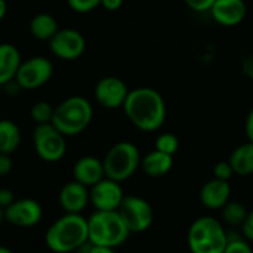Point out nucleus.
Returning a JSON list of instances; mask_svg holds the SVG:
<instances>
[{
    "instance_id": "obj_1",
    "label": "nucleus",
    "mask_w": 253,
    "mask_h": 253,
    "mask_svg": "<svg viewBox=\"0 0 253 253\" xmlns=\"http://www.w3.org/2000/svg\"><path fill=\"white\" fill-rule=\"evenodd\" d=\"M123 111L127 120L141 132H156L159 130L168 116L166 101L163 95L147 86H141L129 90L125 101Z\"/></svg>"
},
{
    "instance_id": "obj_2",
    "label": "nucleus",
    "mask_w": 253,
    "mask_h": 253,
    "mask_svg": "<svg viewBox=\"0 0 253 253\" xmlns=\"http://www.w3.org/2000/svg\"><path fill=\"white\" fill-rule=\"evenodd\" d=\"M44 243L55 253L80 251L89 243L87 219L82 213H64L47 228Z\"/></svg>"
},
{
    "instance_id": "obj_3",
    "label": "nucleus",
    "mask_w": 253,
    "mask_h": 253,
    "mask_svg": "<svg viewBox=\"0 0 253 253\" xmlns=\"http://www.w3.org/2000/svg\"><path fill=\"white\" fill-rule=\"evenodd\" d=\"M230 234L222 221L215 216H200L194 219L187 233V246L191 253H222Z\"/></svg>"
},
{
    "instance_id": "obj_4",
    "label": "nucleus",
    "mask_w": 253,
    "mask_h": 253,
    "mask_svg": "<svg viewBox=\"0 0 253 253\" xmlns=\"http://www.w3.org/2000/svg\"><path fill=\"white\" fill-rule=\"evenodd\" d=\"M93 119L92 104L79 95L64 99L55 107L52 125L64 136H76L84 132Z\"/></svg>"
},
{
    "instance_id": "obj_5",
    "label": "nucleus",
    "mask_w": 253,
    "mask_h": 253,
    "mask_svg": "<svg viewBox=\"0 0 253 253\" xmlns=\"http://www.w3.org/2000/svg\"><path fill=\"white\" fill-rule=\"evenodd\" d=\"M87 230L89 243L113 249L122 246L130 236V231L117 211H95L87 218Z\"/></svg>"
},
{
    "instance_id": "obj_6",
    "label": "nucleus",
    "mask_w": 253,
    "mask_h": 253,
    "mask_svg": "<svg viewBox=\"0 0 253 253\" xmlns=\"http://www.w3.org/2000/svg\"><path fill=\"white\" fill-rule=\"evenodd\" d=\"M139 148L130 141H120L114 144L102 159L105 178L117 182H125L135 175L141 168Z\"/></svg>"
},
{
    "instance_id": "obj_7",
    "label": "nucleus",
    "mask_w": 253,
    "mask_h": 253,
    "mask_svg": "<svg viewBox=\"0 0 253 253\" xmlns=\"http://www.w3.org/2000/svg\"><path fill=\"white\" fill-rule=\"evenodd\" d=\"M65 138L52 123L37 125L33 132V144L37 156L46 163L59 162L67 151Z\"/></svg>"
},
{
    "instance_id": "obj_8",
    "label": "nucleus",
    "mask_w": 253,
    "mask_h": 253,
    "mask_svg": "<svg viewBox=\"0 0 253 253\" xmlns=\"http://www.w3.org/2000/svg\"><path fill=\"white\" fill-rule=\"evenodd\" d=\"M117 212L130 234L145 233L154 221V211L151 205L139 196H125Z\"/></svg>"
},
{
    "instance_id": "obj_9",
    "label": "nucleus",
    "mask_w": 253,
    "mask_h": 253,
    "mask_svg": "<svg viewBox=\"0 0 253 253\" xmlns=\"http://www.w3.org/2000/svg\"><path fill=\"white\" fill-rule=\"evenodd\" d=\"M53 74L52 62L44 56H31L21 62L15 82L24 90H34L44 86Z\"/></svg>"
},
{
    "instance_id": "obj_10",
    "label": "nucleus",
    "mask_w": 253,
    "mask_h": 253,
    "mask_svg": "<svg viewBox=\"0 0 253 253\" xmlns=\"http://www.w3.org/2000/svg\"><path fill=\"white\" fill-rule=\"evenodd\" d=\"M49 47L58 59L74 61L84 53L86 39L74 28H59L58 33L49 40Z\"/></svg>"
},
{
    "instance_id": "obj_11",
    "label": "nucleus",
    "mask_w": 253,
    "mask_h": 253,
    "mask_svg": "<svg viewBox=\"0 0 253 253\" xmlns=\"http://www.w3.org/2000/svg\"><path fill=\"white\" fill-rule=\"evenodd\" d=\"M89 196L90 205L95 208V211L111 212L119 211L125 199V191L120 182L113 181L110 178H104L89 188Z\"/></svg>"
},
{
    "instance_id": "obj_12",
    "label": "nucleus",
    "mask_w": 253,
    "mask_h": 253,
    "mask_svg": "<svg viewBox=\"0 0 253 253\" xmlns=\"http://www.w3.org/2000/svg\"><path fill=\"white\" fill-rule=\"evenodd\" d=\"M129 90L130 89L122 79L116 76H107L96 83L93 95L101 107L107 110H117L123 108Z\"/></svg>"
},
{
    "instance_id": "obj_13",
    "label": "nucleus",
    "mask_w": 253,
    "mask_h": 253,
    "mask_svg": "<svg viewBox=\"0 0 253 253\" xmlns=\"http://www.w3.org/2000/svg\"><path fill=\"white\" fill-rule=\"evenodd\" d=\"M4 221L21 228H30L37 225L43 218V209L34 199L15 200L4 211Z\"/></svg>"
},
{
    "instance_id": "obj_14",
    "label": "nucleus",
    "mask_w": 253,
    "mask_h": 253,
    "mask_svg": "<svg viewBox=\"0 0 253 253\" xmlns=\"http://www.w3.org/2000/svg\"><path fill=\"white\" fill-rule=\"evenodd\" d=\"M209 13L222 27H237L245 21L248 6L245 0H215Z\"/></svg>"
},
{
    "instance_id": "obj_15",
    "label": "nucleus",
    "mask_w": 253,
    "mask_h": 253,
    "mask_svg": "<svg viewBox=\"0 0 253 253\" xmlns=\"http://www.w3.org/2000/svg\"><path fill=\"white\" fill-rule=\"evenodd\" d=\"M200 203L209 211H221L231 200L230 181H221L216 178L209 179L200 188Z\"/></svg>"
},
{
    "instance_id": "obj_16",
    "label": "nucleus",
    "mask_w": 253,
    "mask_h": 253,
    "mask_svg": "<svg viewBox=\"0 0 253 253\" xmlns=\"http://www.w3.org/2000/svg\"><path fill=\"white\" fill-rule=\"evenodd\" d=\"M58 199L65 213H82L90 203L89 188L77 181L67 182L61 188Z\"/></svg>"
},
{
    "instance_id": "obj_17",
    "label": "nucleus",
    "mask_w": 253,
    "mask_h": 253,
    "mask_svg": "<svg viewBox=\"0 0 253 253\" xmlns=\"http://www.w3.org/2000/svg\"><path fill=\"white\" fill-rule=\"evenodd\" d=\"M73 176H74V181L90 188L105 178L104 163L101 159L93 157V156L80 157L73 166Z\"/></svg>"
},
{
    "instance_id": "obj_18",
    "label": "nucleus",
    "mask_w": 253,
    "mask_h": 253,
    "mask_svg": "<svg viewBox=\"0 0 253 253\" xmlns=\"http://www.w3.org/2000/svg\"><path fill=\"white\" fill-rule=\"evenodd\" d=\"M21 62V53L16 46L10 43H0V87H4L7 83L15 80Z\"/></svg>"
},
{
    "instance_id": "obj_19",
    "label": "nucleus",
    "mask_w": 253,
    "mask_h": 253,
    "mask_svg": "<svg viewBox=\"0 0 253 253\" xmlns=\"http://www.w3.org/2000/svg\"><path fill=\"white\" fill-rule=\"evenodd\" d=\"M172 168L173 156H169L159 150H153L141 159V169L147 176L151 178H162L168 175L172 170Z\"/></svg>"
},
{
    "instance_id": "obj_20",
    "label": "nucleus",
    "mask_w": 253,
    "mask_h": 253,
    "mask_svg": "<svg viewBox=\"0 0 253 253\" xmlns=\"http://www.w3.org/2000/svg\"><path fill=\"white\" fill-rule=\"evenodd\" d=\"M234 175L237 176H249L253 175V142L240 144L233 150L228 159Z\"/></svg>"
},
{
    "instance_id": "obj_21",
    "label": "nucleus",
    "mask_w": 253,
    "mask_h": 253,
    "mask_svg": "<svg viewBox=\"0 0 253 253\" xmlns=\"http://www.w3.org/2000/svg\"><path fill=\"white\" fill-rule=\"evenodd\" d=\"M58 21L55 19V16L46 12L37 13L30 21V33L34 39L42 42H49L58 33Z\"/></svg>"
},
{
    "instance_id": "obj_22",
    "label": "nucleus",
    "mask_w": 253,
    "mask_h": 253,
    "mask_svg": "<svg viewBox=\"0 0 253 253\" xmlns=\"http://www.w3.org/2000/svg\"><path fill=\"white\" fill-rule=\"evenodd\" d=\"M21 129L19 126L7 119L0 120V153L12 154L18 150L21 144Z\"/></svg>"
},
{
    "instance_id": "obj_23",
    "label": "nucleus",
    "mask_w": 253,
    "mask_h": 253,
    "mask_svg": "<svg viewBox=\"0 0 253 253\" xmlns=\"http://www.w3.org/2000/svg\"><path fill=\"white\" fill-rule=\"evenodd\" d=\"M249 211L246 209V206L240 202H234L230 200L222 209H221V216H222V224L237 228L245 224L246 218H248Z\"/></svg>"
},
{
    "instance_id": "obj_24",
    "label": "nucleus",
    "mask_w": 253,
    "mask_h": 253,
    "mask_svg": "<svg viewBox=\"0 0 253 253\" xmlns=\"http://www.w3.org/2000/svg\"><path fill=\"white\" fill-rule=\"evenodd\" d=\"M53 111H55L53 105H50L46 101H39V102L33 104V107L30 110V116L36 125H47V123H52Z\"/></svg>"
},
{
    "instance_id": "obj_25",
    "label": "nucleus",
    "mask_w": 253,
    "mask_h": 253,
    "mask_svg": "<svg viewBox=\"0 0 253 253\" xmlns=\"http://www.w3.org/2000/svg\"><path fill=\"white\" fill-rule=\"evenodd\" d=\"M154 150H159L169 156H175L176 151L179 150V139L176 135H173L170 132H163L156 138Z\"/></svg>"
},
{
    "instance_id": "obj_26",
    "label": "nucleus",
    "mask_w": 253,
    "mask_h": 253,
    "mask_svg": "<svg viewBox=\"0 0 253 253\" xmlns=\"http://www.w3.org/2000/svg\"><path fill=\"white\" fill-rule=\"evenodd\" d=\"M222 253H253L252 245L243 237H231L228 239V243Z\"/></svg>"
},
{
    "instance_id": "obj_27",
    "label": "nucleus",
    "mask_w": 253,
    "mask_h": 253,
    "mask_svg": "<svg viewBox=\"0 0 253 253\" xmlns=\"http://www.w3.org/2000/svg\"><path fill=\"white\" fill-rule=\"evenodd\" d=\"M102 0H67L68 6L77 13H89L98 6H101Z\"/></svg>"
},
{
    "instance_id": "obj_28",
    "label": "nucleus",
    "mask_w": 253,
    "mask_h": 253,
    "mask_svg": "<svg viewBox=\"0 0 253 253\" xmlns=\"http://www.w3.org/2000/svg\"><path fill=\"white\" fill-rule=\"evenodd\" d=\"M233 176H234V170H233V168H231L228 160L218 162L213 166V178L221 179V181H230Z\"/></svg>"
},
{
    "instance_id": "obj_29",
    "label": "nucleus",
    "mask_w": 253,
    "mask_h": 253,
    "mask_svg": "<svg viewBox=\"0 0 253 253\" xmlns=\"http://www.w3.org/2000/svg\"><path fill=\"white\" fill-rule=\"evenodd\" d=\"M184 3L187 4L188 9L194 10V12H209L212 4L215 3V0H184Z\"/></svg>"
},
{
    "instance_id": "obj_30",
    "label": "nucleus",
    "mask_w": 253,
    "mask_h": 253,
    "mask_svg": "<svg viewBox=\"0 0 253 253\" xmlns=\"http://www.w3.org/2000/svg\"><path fill=\"white\" fill-rule=\"evenodd\" d=\"M242 234L249 243H253V208L249 211L248 218H246L245 224L242 225Z\"/></svg>"
},
{
    "instance_id": "obj_31",
    "label": "nucleus",
    "mask_w": 253,
    "mask_h": 253,
    "mask_svg": "<svg viewBox=\"0 0 253 253\" xmlns=\"http://www.w3.org/2000/svg\"><path fill=\"white\" fill-rule=\"evenodd\" d=\"M13 162L10 154H3L0 153V176H7L12 172Z\"/></svg>"
},
{
    "instance_id": "obj_32",
    "label": "nucleus",
    "mask_w": 253,
    "mask_h": 253,
    "mask_svg": "<svg viewBox=\"0 0 253 253\" xmlns=\"http://www.w3.org/2000/svg\"><path fill=\"white\" fill-rule=\"evenodd\" d=\"M15 202V196L7 188H0V208L4 211L7 206H10Z\"/></svg>"
},
{
    "instance_id": "obj_33",
    "label": "nucleus",
    "mask_w": 253,
    "mask_h": 253,
    "mask_svg": "<svg viewBox=\"0 0 253 253\" xmlns=\"http://www.w3.org/2000/svg\"><path fill=\"white\" fill-rule=\"evenodd\" d=\"M80 251H83V253H116V249H113V248L96 246V245H92V243L84 245Z\"/></svg>"
},
{
    "instance_id": "obj_34",
    "label": "nucleus",
    "mask_w": 253,
    "mask_h": 253,
    "mask_svg": "<svg viewBox=\"0 0 253 253\" xmlns=\"http://www.w3.org/2000/svg\"><path fill=\"white\" fill-rule=\"evenodd\" d=\"M123 1L125 0H102L101 1V6L110 12H114V10H119L122 6H123Z\"/></svg>"
},
{
    "instance_id": "obj_35",
    "label": "nucleus",
    "mask_w": 253,
    "mask_h": 253,
    "mask_svg": "<svg viewBox=\"0 0 253 253\" xmlns=\"http://www.w3.org/2000/svg\"><path fill=\"white\" fill-rule=\"evenodd\" d=\"M245 130H246L248 141H249V142H253V108L249 111V114H248V117H246Z\"/></svg>"
},
{
    "instance_id": "obj_36",
    "label": "nucleus",
    "mask_w": 253,
    "mask_h": 253,
    "mask_svg": "<svg viewBox=\"0 0 253 253\" xmlns=\"http://www.w3.org/2000/svg\"><path fill=\"white\" fill-rule=\"evenodd\" d=\"M6 12H7V3L6 0H0V21L4 18Z\"/></svg>"
},
{
    "instance_id": "obj_37",
    "label": "nucleus",
    "mask_w": 253,
    "mask_h": 253,
    "mask_svg": "<svg viewBox=\"0 0 253 253\" xmlns=\"http://www.w3.org/2000/svg\"><path fill=\"white\" fill-rule=\"evenodd\" d=\"M0 253H13L9 248H6V246H0Z\"/></svg>"
},
{
    "instance_id": "obj_38",
    "label": "nucleus",
    "mask_w": 253,
    "mask_h": 253,
    "mask_svg": "<svg viewBox=\"0 0 253 253\" xmlns=\"http://www.w3.org/2000/svg\"><path fill=\"white\" fill-rule=\"evenodd\" d=\"M4 222V212H3V209L0 208V225Z\"/></svg>"
}]
</instances>
